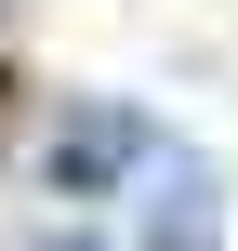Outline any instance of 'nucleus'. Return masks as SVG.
I'll return each mask as SVG.
<instances>
[{
  "label": "nucleus",
  "instance_id": "7ed1b4c3",
  "mask_svg": "<svg viewBox=\"0 0 238 251\" xmlns=\"http://www.w3.org/2000/svg\"><path fill=\"white\" fill-rule=\"evenodd\" d=\"M26 251H119V238H93V225H40Z\"/></svg>",
  "mask_w": 238,
  "mask_h": 251
},
{
  "label": "nucleus",
  "instance_id": "f03ea898",
  "mask_svg": "<svg viewBox=\"0 0 238 251\" xmlns=\"http://www.w3.org/2000/svg\"><path fill=\"white\" fill-rule=\"evenodd\" d=\"M119 251H225V172L159 132V159L119 185Z\"/></svg>",
  "mask_w": 238,
  "mask_h": 251
},
{
  "label": "nucleus",
  "instance_id": "f257e3e1",
  "mask_svg": "<svg viewBox=\"0 0 238 251\" xmlns=\"http://www.w3.org/2000/svg\"><path fill=\"white\" fill-rule=\"evenodd\" d=\"M146 159H159V119H146V106H119V93H79V106H53V119H40V146H26L40 199H119Z\"/></svg>",
  "mask_w": 238,
  "mask_h": 251
},
{
  "label": "nucleus",
  "instance_id": "20e7f679",
  "mask_svg": "<svg viewBox=\"0 0 238 251\" xmlns=\"http://www.w3.org/2000/svg\"><path fill=\"white\" fill-rule=\"evenodd\" d=\"M0 66H13V0H0Z\"/></svg>",
  "mask_w": 238,
  "mask_h": 251
}]
</instances>
